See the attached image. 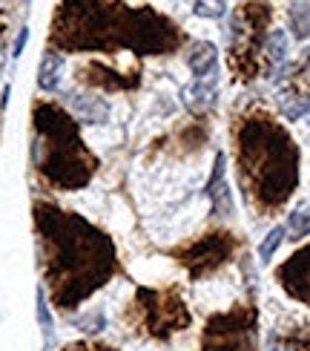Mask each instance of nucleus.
I'll return each mask as SVG.
<instances>
[{"mask_svg": "<svg viewBox=\"0 0 310 351\" xmlns=\"http://www.w3.org/2000/svg\"><path fill=\"white\" fill-rule=\"evenodd\" d=\"M239 182L244 196L261 210H276L299 182V150L287 130L268 115H250L235 133Z\"/></svg>", "mask_w": 310, "mask_h": 351, "instance_id": "f03ea898", "label": "nucleus"}, {"mask_svg": "<svg viewBox=\"0 0 310 351\" xmlns=\"http://www.w3.org/2000/svg\"><path fill=\"white\" fill-rule=\"evenodd\" d=\"M235 242L230 233H207L196 245H190L187 251H181V265L190 271L193 280L213 274L216 268H221L224 262L233 256Z\"/></svg>", "mask_w": 310, "mask_h": 351, "instance_id": "423d86ee", "label": "nucleus"}, {"mask_svg": "<svg viewBox=\"0 0 310 351\" xmlns=\"http://www.w3.org/2000/svg\"><path fill=\"white\" fill-rule=\"evenodd\" d=\"M0 69H3V55H0Z\"/></svg>", "mask_w": 310, "mask_h": 351, "instance_id": "b1692460", "label": "nucleus"}, {"mask_svg": "<svg viewBox=\"0 0 310 351\" xmlns=\"http://www.w3.org/2000/svg\"><path fill=\"white\" fill-rule=\"evenodd\" d=\"M72 107L86 124H103L109 119V107L101 98H86V95H72Z\"/></svg>", "mask_w": 310, "mask_h": 351, "instance_id": "f8f14e48", "label": "nucleus"}, {"mask_svg": "<svg viewBox=\"0 0 310 351\" xmlns=\"http://www.w3.org/2000/svg\"><path fill=\"white\" fill-rule=\"evenodd\" d=\"M135 305L141 308V326L146 328V334H153L158 340H167L170 334L184 331L190 326V311L175 291L141 288Z\"/></svg>", "mask_w": 310, "mask_h": 351, "instance_id": "39448f33", "label": "nucleus"}, {"mask_svg": "<svg viewBox=\"0 0 310 351\" xmlns=\"http://www.w3.org/2000/svg\"><path fill=\"white\" fill-rule=\"evenodd\" d=\"M264 52H268L270 66L285 64V58H287V32H285V29H273V32L268 35V43H264Z\"/></svg>", "mask_w": 310, "mask_h": 351, "instance_id": "4468645a", "label": "nucleus"}, {"mask_svg": "<svg viewBox=\"0 0 310 351\" xmlns=\"http://www.w3.org/2000/svg\"><path fill=\"white\" fill-rule=\"evenodd\" d=\"M290 29L293 38H310V3H293L290 6Z\"/></svg>", "mask_w": 310, "mask_h": 351, "instance_id": "2eb2a0df", "label": "nucleus"}, {"mask_svg": "<svg viewBox=\"0 0 310 351\" xmlns=\"http://www.w3.org/2000/svg\"><path fill=\"white\" fill-rule=\"evenodd\" d=\"M201 351H259V314L253 305L213 314L201 331Z\"/></svg>", "mask_w": 310, "mask_h": 351, "instance_id": "20e7f679", "label": "nucleus"}, {"mask_svg": "<svg viewBox=\"0 0 310 351\" xmlns=\"http://www.w3.org/2000/svg\"><path fill=\"white\" fill-rule=\"evenodd\" d=\"M35 222L47 247V276L57 308H78L112 274V242L81 216L35 204Z\"/></svg>", "mask_w": 310, "mask_h": 351, "instance_id": "f257e3e1", "label": "nucleus"}, {"mask_svg": "<svg viewBox=\"0 0 310 351\" xmlns=\"http://www.w3.org/2000/svg\"><path fill=\"white\" fill-rule=\"evenodd\" d=\"M276 280L287 291V297L310 305V245L293 254L285 265H279Z\"/></svg>", "mask_w": 310, "mask_h": 351, "instance_id": "0eeeda50", "label": "nucleus"}, {"mask_svg": "<svg viewBox=\"0 0 310 351\" xmlns=\"http://www.w3.org/2000/svg\"><path fill=\"white\" fill-rule=\"evenodd\" d=\"M279 110L287 121H299L302 115L310 112V95H302V93H287L279 98Z\"/></svg>", "mask_w": 310, "mask_h": 351, "instance_id": "ddd939ff", "label": "nucleus"}, {"mask_svg": "<svg viewBox=\"0 0 310 351\" xmlns=\"http://www.w3.org/2000/svg\"><path fill=\"white\" fill-rule=\"evenodd\" d=\"M207 196L213 199V208L218 210V216L230 213V193L224 184V153H216V167H213L210 182H207Z\"/></svg>", "mask_w": 310, "mask_h": 351, "instance_id": "1a4fd4ad", "label": "nucleus"}, {"mask_svg": "<svg viewBox=\"0 0 310 351\" xmlns=\"http://www.w3.org/2000/svg\"><path fill=\"white\" fill-rule=\"evenodd\" d=\"M61 72H64V55L49 49L47 55L40 58V66H38V86L40 90H55L57 81H61Z\"/></svg>", "mask_w": 310, "mask_h": 351, "instance_id": "9b49d317", "label": "nucleus"}, {"mask_svg": "<svg viewBox=\"0 0 310 351\" xmlns=\"http://www.w3.org/2000/svg\"><path fill=\"white\" fill-rule=\"evenodd\" d=\"M216 61H218V49L216 43L210 40H198L190 47V55H187V66L193 69L196 78H207L216 72Z\"/></svg>", "mask_w": 310, "mask_h": 351, "instance_id": "6e6552de", "label": "nucleus"}, {"mask_svg": "<svg viewBox=\"0 0 310 351\" xmlns=\"http://www.w3.org/2000/svg\"><path fill=\"white\" fill-rule=\"evenodd\" d=\"M285 237H287V230H285V225H276V228H270L268 230V237L261 239V245H259V259L268 265V262L273 259V254L279 251V245L285 242Z\"/></svg>", "mask_w": 310, "mask_h": 351, "instance_id": "dca6fc26", "label": "nucleus"}, {"mask_svg": "<svg viewBox=\"0 0 310 351\" xmlns=\"http://www.w3.org/2000/svg\"><path fill=\"white\" fill-rule=\"evenodd\" d=\"M181 98H184V104L193 110V112H204V110L213 107V101H216V86H213L210 81H204V78H196L193 84L181 90Z\"/></svg>", "mask_w": 310, "mask_h": 351, "instance_id": "9d476101", "label": "nucleus"}, {"mask_svg": "<svg viewBox=\"0 0 310 351\" xmlns=\"http://www.w3.org/2000/svg\"><path fill=\"white\" fill-rule=\"evenodd\" d=\"M307 69H310V52H307Z\"/></svg>", "mask_w": 310, "mask_h": 351, "instance_id": "393cba45", "label": "nucleus"}, {"mask_svg": "<svg viewBox=\"0 0 310 351\" xmlns=\"http://www.w3.org/2000/svg\"><path fill=\"white\" fill-rule=\"evenodd\" d=\"M290 237L287 239H305L310 237V208H299L293 210L290 219H287V228H285Z\"/></svg>", "mask_w": 310, "mask_h": 351, "instance_id": "f3484780", "label": "nucleus"}, {"mask_svg": "<svg viewBox=\"0 0 310 351\" xmlns=\"http://www.w3.org/2000/svg\"><path fill=\"white\" fill-rule=\"evenodd\" d=\"M66 351H118V348H109V346H86V343H78V346H69Z\"/></svg>", "mask_w": 310, "mask_h": 351, "instance_id": "5701e85b", "label": "nucleus"}, {"mask_svg": "<svg viewBox=\"0 0 310 351\" xmlns=\"http://www.w3.org/2000/svg\"><path fill=\"white\" fill-rule=\"evenodd\" d=\"M81 331H101V326H103V317L101 314H95V317H86V319H81Z\"/></svg>", "mask_w": 310, "mask_h": 351, "instance_id": "4be33fe9", "label": "nucleus"}, {"mask_svg": "<svg viewBox=\"0 0 310 351\" xmlns=\"http://www.w3.org/2000/svg\"><path fill=\"white\" fill-rule=\"evenodd\" d=\"M287 351H310V326H302L299 331H293L285 340Z\"/></svg>", "mask_w": 310, "mask_h": 351, "instance_id": "6ab92c4d", "label": "nucleus"}, {"mask_svg": "<svg viewBox=\"0 0 310 351\" xmlns=\"http://www.w3.org/2000/svg\"><path fill=\"white\" fill-rule=\"evenodd\" d=\"M38 323L43 331H52V314H49V305H47V297H43V288H38Z\"/></svg>", "mask_w": 310, "mask_h": 351, "instance_id": "aec40b11", "label": "nucleus"}, {"mask_svg": "<svg viewBox=\"0 0 310 351\" xmlns=\"http://www.w3.org/2000/svg\"><path fill=\"white\" fill-rule=\"evenodd\" d=\"M26 40H29V29L23 26L21 32H18V38H14V47H12V55H14V58H21V55H23V49H26Z\"/></svg>", "mask_w": 310, "mask_h": 351, "instance_id": "412c9836", "label": "nucleus"}, {"mask_svg": "<svg viewBox=\"0 0 310 351\" xmlns=\"http://www.w3.org/2000/svg\"><path fill=\"white\" fill-rule=\"evenodd\" d=\"M193 12L204 21H218V18H224L227 6H224V0H196Z\"/></svg>", "mask_w": 310, "mask_h": 351, "instance_id": "a211bd4d", "label": "nucleus"}, {"mask_svg": "<svg viewBox=\"0 0 310 351\" xmlns=\"http://www.w3.org/2000/svg\"><path fill=\"white\" fill-rule=\"evenodd\" d=\"M35 130L40 136V158H38V170L47 176L49 182L57 187H83L92 176V156L81 147L78 138V127L69 119L66 112L57 107L43 104L35 110Z\"/></svg>", "mask_w": 310, "mask_h": 351, "instance_id": "7ed1b4c3", "label": "nucleus"}]
</instances>
